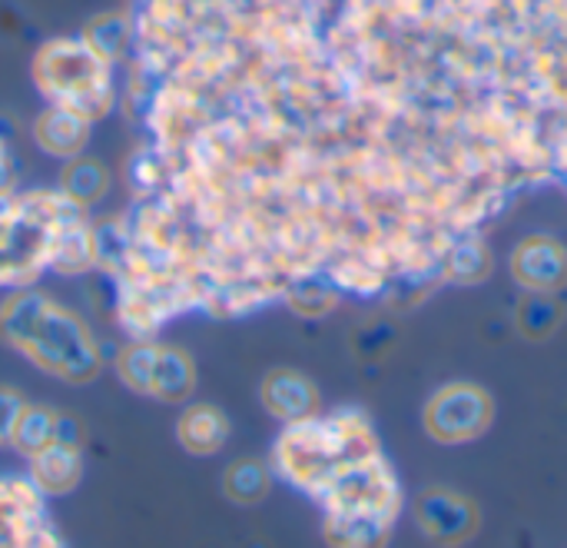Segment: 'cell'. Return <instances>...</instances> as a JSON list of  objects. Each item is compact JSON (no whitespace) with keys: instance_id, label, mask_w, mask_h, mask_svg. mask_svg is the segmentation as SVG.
I'll return each instance as SVG.
<instances>
[{"instance_id":"obj_15","label":"cell","mask_w":567,"mask_h":548,"mask_svg":"<svg viewBox=\"0 0 567 548\" xmlns=\"http://www.w3.org/2000/svg\"><path fill=\"white\" fill-rule=\"evenodd\" d=\"M110 183H113V176H110L106 163L96 160V156L80 153V156L66 160V166L60 170V186H56V190H60L66 200H73L76 206L93 210V206H100V203L106 200Z\"/></svg>"},{"instance_id":"obj_9","label":"cell","mask_w":567,"mask_h":548,"mask_svg":"<svg viewBox=\"0 0 567 548\" xmlns=\"http://www.w3.org/2000/svg\"><path fill=\"white\" fill-rule=\"evenodd\" d=\"M508 270L525 293H561L567 286L565 243L545 233H532L512 250Z\"/></svg>"},{"instance_id":"obj_12","label":"cell","mask_w":567,"mask_h":548,"mask_svg":"<svg viewBox=\"0 0 567 548\" xmlns=\"http://www.w3.org/2000/svg\"><path fill=\"white\" fill-rule=\"evenodd\" d=\"M93 123L60 110V106H43L33 120V143L40 146V153L53 156V160H73L90 146V133Z\"/></svg>"},{"instance_id":"obj_5","label":"cell","mask_w":567,"mask_h":548,"mask_svg":"<svg viewBox=\"0 0 567 548\" xmlns=\"http://www.w3.org/2000/svg\"><path fill=\"white\" fill-rule=\"evenodd\" d=\"M30 77L47 106L70 110L90 123L103 120L116 106L113 63L103 60L80 33L43 40L30 60Z\"/></svg>"},{"instance_id":"obj_26","label":"cell","mask_w":567,"mask_h":548,"mask_svg":"<svg viewBox=\"0 0 567 548\" xmlns=\"http://www.w3.org/2000/svg\"><path fill=\"white\" fill-rule=\"evenodd\" d=\"M10 190H17V170H13L7 140H3V133H0V193H10Z\"/></svg>"},{"instance_id":"obj_14","label":"cell","mask_w":567,"mask_h":548,"mask_svg":"<svg viewBox=\"0 0 567 548\" xmlns=\"http://www.w3.org/2000/svg\"><path fill=\"white\" fill-rule=\"evenodd\" d=\"M199 383L196 373V359L169 343H159V356H156V369H153V386H150V399L179 406L186 399H193Z\"/></svg>"},{"instance_id":"obj_25","label":"cell","mask_w":567,"mask_h":548,"mask_svg":"<svg viewBox=\"0 0 567 548\" xmlns=\"http://www.w3.org/2000/svg\"><path fill=\"white\" fill-rule=\"evenodd\" d=\"M53 443H63V446H73V449H83L86 443V429L76 416L70 413H60L56 409V433H53Z\"/></svg>"},{"instance_id":"obj_17","label":"cell","mask_w":567,"mask_h":548,"mask_svg":"<svg viewBox=\"0 0 567 548\" xmlns=\"http://www.w3.org/2000/svg\"><path fill=\"white\" fill-rule=\"evenodd\" d=\"M495 273V253L485 236H465L442 260V283L478 286Z\"/></svg>"},{"instance_id":"obj_7","label":"cell","mask_w":567,"mask_h":548,"mask_svg":"<svg viewBox=\"0 0 567 548\" xmlns=\"http://www.w3.org/2000/svg\"><path fill=\"white\" fill-rule=\"evenodd\" d=\"M0 548H66L27 476H0Z\"/></svg>"},{"instance_id":"obj_10","label":"cell","mask_w":567,"mask_h":548,"mask_svg":"<svg viewBox=\"0 0 567 548\" xmlns=\"http://www.w3.org/2000/svg\"><path fill=\"white\" fill-rule=\"evenodd\" d=\"M259 403L282 426L302 423L322 413L319 386L299 369H269L259 383Z\"/></svg>"},{"instance_id":"obj_13","label":"cell","mask_w":567,"mask_h":548,"mask_svg":"<svg viewBox=\"0 0 567 548\" xmlns=\"http://www.w3.org/2000/svg\"><path fill=\"white\" fill-rule=\"evenodd\" d=\"M229 433H233L229 416L213 403H189L176 419V443L189 456H199V459L223 453L229 443Z\"/></svg>"},{"instance_id":"obj_20","label":"cell","mask_w":567,"mask_h":548,"mask_svg":"<svg viewBox=\"0 0 567 548\" xmlns=\"http://www.w3.org/2000/svg\"><path fill=\"white\" fill-rule=\"evenodd\" d=\"M156 356H159V343L156 339H130L126 346L116 349L113 356V369L120 376V383L130 393L150 396L153 386V369H156Z\"/></svg>"},{"instance_id":"obj_2","label":"cell","mask_w":567,"mask_h":548,"mask_svg":"<svg viewBox=\"0 0 567 548\" xmlns=\"http://www.w3.org/2000/svg\"><path fill=\"white\" fill-rule=\"evenodd\" d=\"M375 453H382V443L372 419L346 406L282 426L269 449V469L276 479L319 503L352 466Z\"/></svg>"},{"instance_id":"obj_1","label":"cell","mask_w":567,"mask_h":548,"mask_svg":"<svg viewBox=\"0 0 567 548\" xmlns=\"http://www.w3.org/2000/svg\"><path fill=\"white\" fill-rule=\"evenodd\" d=\"M0 343L66 386H90L100 379L106 363V353L90 323L37 286L3 296Z\"/></svg>"},{"instance_id":"obj_23","label":"cell","mask_w":567,"mask_h":548,"mask_svg":"<svg viewBox=\"0 0 567 548\" xmlns=\"http://www.w3.org/2000/svg\"><path fill=\"white\" fill-rule=\"evenodd\" d=\"M395 343H399V329L389 319H372V323H365V326L355 329L352 353L362 363H379V359H385L395 349Z\"/></svg>"},{"instance_id":"obj_24","label":"cell","mask_w":567,"mask_h":548,"mask_svg":"<svg viewBox=\"0 0 567 548\" xmlns=\"http://www.w3.org/2000/svg\"><path fill=\"white\" fill-rule=\"evenodd\" d=\"M23 406H27V399L20 389L0 386V446H10V436H13V426H17V416Z\"/></svg>"},{"instance_id":"obj_19","label":"cell","mask_w":567,"mask_h":548,"mask_svg":"<svg viewBox=\"0 0 567 548\" xmlns=\"http://www.w3.org/2000/svg\"><path fill=\"white\" fill-rule=\"evenodd\" d=\"M272 469L259 459H236L223 473V496L233 506H259L272 489Z\"/></svg>"},{"instance_id":"obj_16","label":"cell","mask_w":567,"mask_h":548,"mask_svg":"<svg viewBox=\"0 0 567 548\" xmlns=\"http://www.w3.org/2000/svg\"><path fill=\"white\" fill-rule=\"evenodd\" d=\"M80 37L113 67L133 53V13L130 10H106L86 20Z\"/></svg>"},{"instance_id":"obj_11","label":"cell","mask_w":567,"mask_h":548,"mask_svg":"<svg viewBox=\"0 0 567 548\" xmlns=\"http://www.w3.org/2000/svg\"><path fill=\"white\" fill-rule=\"evenodd\" d=\"M27 479L37 486L43 499L70 496L83 479V449L50 443L27 459Z\"/></svg>"},{"instance_id":"obj_18","label":"cell","mask_w":567,"mask_h":548,"mask_svg":"<svg viewBox=\"0 0 567 548\" xmlns=\"http://www.w3.org/2000/svg\"><path fill=\"white\" fill-rule=\"evenodd\" d=\"M565 323V306L555 293H525L515 306V329L528 343H548Z\"/></svg>"},{"instance_id":"obj_6","label":"cell","mask_w":567,"mask_h":548,"mask_svg":"<svg viewBox=\"0 0 567 548\" xmlns=\"http://www.w3.org/2000/svg\"><path fill=\"white\" fill-rule=\"evenodd\" d=\"M422 426L439 446H465L495 426V399L485 386L455 379L435 389L422 409Z\"/></svg>"},{"instance_id":"obj_4","label":"cell","mask_w":567,"mask_h":548,"mask_svg":"<svg viewBox=\"0 0 567 548\" xmlns=\"http://www.w3.org/2000/svg\"><path fill=\"white\" fill-rule=\"evenodd\" d=\"M76 210L56 186L53 190H10L0 193V290L37 286L50 273V260L66 216Z\"/></svg>"},{"instance_id":"obj_8","label":"cell","mask_w":567,"mask_h":548,"mask_svg":"<svg viewBox=\"0 0 567 548\" xmlns=\"http://www.w3.org/2000/svg\"><path fill=\"white\" fill-rule=\"evenodd\" d=\"M412 519L419 532L439 548L468 546L482 529L478 503L449 486H425L412 499Z\"/></svg>"},{"instance_id":"obj_21","label":"cell","mask_w":567,"mask_h":548,"mask_svg":"<svg viewBox=\"0 0 567 548\" xmlns=\"http://www.w3.org/2000/svg\"><path fill=\"white\" fill-rule=\"evenodd\" d=\"M282 303H286L296 316H302V319H322V316H329V313L342 303V293H339L336 283L326 280V276H302V280H296V283L286 290Z\"/></svg>"},{"instance_id":"obj_3","label":"cell","mask_w":567,"mask_h":548,"mask_svg":"<svg viewBox=\"0 0 567 548\" xmlns=\"http://www.w3.org/2000/svg\"><path fill=\"white\" fill-rule=\"evenodd\" d=\"M319 506L322 542L329 548H385L402 516L405 493L385 453H375L352 466Z\"/></svg>"},{"instance_id":"obj_22","label":"cell","mask_w":567,"mask_h":548,"mask_svg":"<svg viewBox=\"0 0 567 548\" xmlns=\"http://www.w3.org/2000/svg\"><path fill=\"white\" fill-rule=\"evenodd\" d=\"M53 433H56V409L43 406V403H27L17 416V426H13V436H10V446L30 459L33 453H40L43 446L53 443Z\"/></svg>"}]
</instances>
